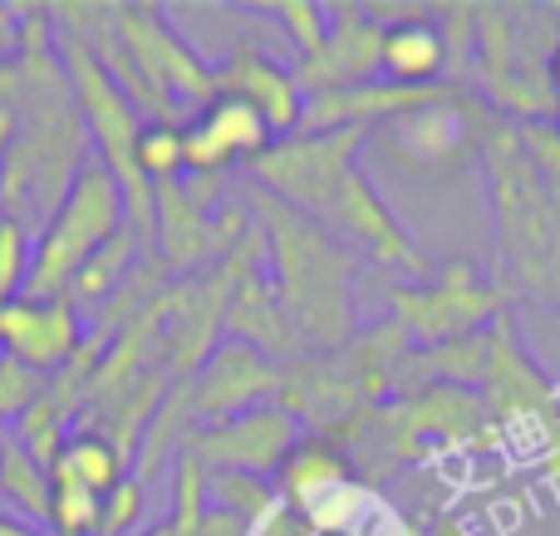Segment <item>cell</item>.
<instances>
[{"instance_id": "obj_14", "label": "cell", "mask_w": 560, "mask_h": 536, "mask_svg": "<svg viewBox=\"0 0 560 536\" xmlns=\"http://www.w3.org/2000/svg\"><path fill=\"white\" fill-rule=\"evenodd\" d=\"M271 128L252 104L232 94H217L192 124H183V158L187 177H226L236 163L252 167L271 148Z\"/></svg>"}, {"instance_id": "obj_23", "label": "cell", "mask_w": 560, "mask_h": 536, "mask_svg": "<svg viewBox=\"0 0 560 536\" xmlns=\"http://www.w3.org/2000/svg\"><path fill=\"white\" fill-rule=\"evenodd\" d=\"M207 498L217 502V512H232L246 527L266 517L276 508V488L261 478H246V473H207Z\"/></svg>"}, {"instance_id": "obj_6", "label": "cell", "mask_w": 560, "mask_h": 536, "mask_svg": "<svg viewBox=\"0 0 560 536\" xmlns=\"http://www.w3.org/2000/svg\"><path fill=\"white\" fill-rule=\"evenodd\" d=\"M364 143H369V128H329V133L276 138L252 163V187H261L276 202L305 212L310 222H325L345 177L359 167Z\"/></svg>"}, {"instance_id": "obj_30", "label": "cell", "mask_w": 560, "mask_h": 536, "mask_svg": "<svg viewBox=\"0 0 560 536\" xmlns=\"http://www.w3.org/2000/svg\"><path fill=\"white\" fill-rule=\"evenodd\" d=\"M20 10L25 5H0V65L15 59V45H20Z\"/></svg>"}, {"instance_id": "obj_16", "label": "cell", "mask_w": 560, "mask_h": 536, "mask_svg": "<svg viewBox=\"0 0 560 536\" xmlns=\"http://www.w3.org/2000/svg\"><path fill=\"white\" fill-rule=\"evenodd\" d=\"M217 94H232L242 104H252L256 114L266 118L271 138H290L300 133V118H305V89H300L295 69L280 65L271 49L242 45L226 55V65H217Z\"/></svg>"}, {"instance_id": "obj_22", "label": "cell", "mask_w": 560, "mask_h": 536, "mask_svg": "<svg viewBox=\"0 0 560 536\" xmlns=\"http://www.w3.org/2000/svg\"><path fill=\"white\" fill-rule=\"evenodd\" d=\"M138 173H143V183L163 187V183H177V177L187 173V158H183V124H167V118H158V124H143V133H138Z\"/></svg>"}, {"instance_id": "obj_29", "label": "cell", "mask_w": 560, "mask_h": 536, "mask_svg": "<svg viewBox=\"0 0 560 536\" xmlns=\"http://www.w3.org/2000/svg\"><path fill=\"white\" fill-rule=\"evenodd\" d=\"M39 399V380L25 374L20 364L0 360V419H15V413H30V404Z\"/></svg>"}, {"instance_id": "obj_18", "label": "cell", "mask_w": 560, "mask_h": 536, "mask_svg": "<svg viewBox=\"0 0 560 536\" xmlns=\"http://www.w3.org/2000/svg\"><path fill=\"white\" fill-rule=\"evenodd\" d=\"M428 10H408L404 20L384 25V49H378V74L398 89H433L447 74V49L438 20H423Z\"/></svg>"}, {"instance_id": "obj_36", "label": "cell", "mask_w": 560, "mask_h": 536, "mask_svg": "<svg viewBox=\"0 0 560 536\" xmlns=\"http://www.w3.org/2000/svg\"><path fill=\"white\" fill-rule=\"evenodd\" d=\"M0 360H5V354H0Z\"/></svg>"}, {"instance_id": "obj_34", "label": "cell", "mask_w": 560, "mask_h": 536, "mask_svg": "<svg viewBox=\"0 0 560 536\" xmlns=\"http://www.w3.org/2000/svg\"><path fill=\"white\" fill-rule=\"evenodd\" d=\"M0 222H5V202H0Z\"/></svg>"}, {"instance_id": "obj_10", "label": "cell", "mask_w": 560, "mask_h": 536, "mask_svg": "<svg viewBox=\"0 0 560 536\" xmlns=\"http://www.w3.org/2000/svg\"><path fill=\"white\" fill-rule=\"evenodd\" d=\"M280 389H285V364L266 360L242 340H226L187 380V419H192V429H212L236 413L276 404Z\"/></svg>"}, {"instance_id": "obj_11", "label": "cell", "mask_w": 560, "mask_h": 536, "mask_svg": "<svg viewBox=\"0 0 560 536\" xmlns=\"http://www.w3.org/2000/svg\"><path fill=\"white\" fill-rule=\"evenodd\" d=\"M300 443V423L280 404H261L252 413H236L212 429H192L183 453L202 463V473H246V478L271 482L285 468L290 448Z\"/></svg>"}, {"instance_id": "obj_27", "label": "cell", "mask_w": 560, "mask_h": 536, "mask_svg": "<svg viewBox=\"0 0 560 536\" xmlns=\"http://www.w3.org/2000/svg\"><path fill=\"white\" fill-rule=\"evenodd\" d=\"M516 133H522V153H526V163H532V167H536V177H541V183L560 197V128H556V118L516 124Z\"/></svg>"}, {"instance_id": "obj_12", "label": "cell", "mask_w": 560, "mask_h": 536, "mask_svg": "<svg viewBox=\"0 0 560 536\" xmlns=\"http://www.w3.org/2000/svg\"><path fill=\"white\" fill-rule=\"evenodd\" d=\"M319 226H325V232H345L354 246H364L369 261L384 266L394 281L418 286V281H428V276H433V266H428L423 246H418L413 236L398 226V217L388 212V202L378 197V187L369 183L359 167L345 177V187H339L335 207L325 212V222H319Z\"/></svg>"}, {"instance_id": "obj_31", "label": "cell", "mask_w": 560, "mask_h": 536, "mask_svg": "<svg viewBox=\"0 0 560 536\" xmlns=\"http://www.w3.org/2000/svg\"><path fill=\"white\" fill-rule=\"evenodd\" d=\"M428 536H482V532H477L467 517H438V522H433V532H428Z\"/></svg>"}, {"instance_id": "obj_25", "label": "cell", "mask_w": 560, "mask_h": 536, "mask_svg": "<svg viewBox=\"0 0 560 536\" xmlns=\"http://www.w3.org/2000/svg\"><path fill=\"white\" fill-rule=\"evenodd\" d=\"M98 522H104V498H94V492L79 488V482H55L49 532L55 536H98Z\"/></svg>"}, {"instance_id": "obj_35", "label": "cell", "mask_w": 560, "mask_h": 536, "mask_svg": "<svg viewBox=\"0 0 560 536\" xmlns=\"http://www.w3.org/2000/svg\"><path fill=\"white\" fill-rule=\"evenodd\" d=\"M556 128H560V114H556Z\"/></svg>"}, {"instance_id": "obj_24", "label": "cell", "mask_w": 560, "mask_h": 536, "mask_svg": "<svg viewBox=\"0 0 560 536\" xmlns=\"http://www.w3.org/2000/svg\"><path fill=\"white\" fill-rule=\"evenodd\" d=\"M266 15H276V25L285 30L290 49H295V65L315 59L329 39V5H315V0H276V5H261Z\"/></svg>"}, {"instance_id": "obj_5", "label": "cell", "mask_w": 560, "mask_h": 536, "mask_svg": "<svg viewBox=\"0 0 560 536\" xmlns=\"http://www.w3.org/2000/svg\"><path fill=\"white\" fill-rule=\"evenodd\" d=\"M512 301L516 295L497 276H482L477 261L457 256L453 266H443L438 276H428L418 286H388V321L408 335L413 350H438V345L477 335L487 325H497L502 315H512Z\"/></svg>"}, {"instance_id": "obj_13", "label": "cell", "mask_w": 560, "mask_h": 536, "mask_svg": "<svg viewBox=\"0 0 560 536\" xmlns=\"http://www.w3.org/2000/svg\"><path fill=\"white\" fill-rule=\"evenodd\" d=\"M79 350H84V321H79V305L69 295H55V301L20 295L0 311V354L35 380L69 370Z\"/></svg>"}, {"instance_id": "obj_17", "label": "cell", "mask_w": 560, "mask_h": 536, "mask_svg": "<svg viewBox=\"0 0 560 536\" xmlns=\"http://www.w3.org/2000/svg\"><path fill=\"white\" fill-rule=\"evenodd\" d=\"M345 488H354V468H349L345 448L329 439H315V433L300 439L290 448L285 468L276 473V502L295 512L300 522H315Z\"/></svg>"}, {"instance_id": "obj_15", "label": "cell", "mask_w": 560, "mask_h": 536, "mask_svg": "<svg viewBox=\"0 0 560 536\" xmlns=\"http://www.w3.org/2000/svg\"><path fill=\"white\" fill-rule=\"evenodd\" d=\"M378 49H384V25L369 15V5H329V39L315 59L295 65L300 89L310 94H335V89H359L378 79Z\"/></svg>"}, {"instance_id": "obj_32", "label": "cell", "mask_w": 560, "mask_h": 536, "mask_svg": "<svg viewBox=\"0 0 560 536\" xmlns=\"http://www.w3.org/2000/svg\"><path fill=\"white\" fill-rule=\"evenodd\" d=\"M0 536H49V532H35V527H25V522L0 517Z\"/></svg>"}, {"instance_id": "obj_8", "label": "cell", "mask_w": 560, "mask_h": 536, "mask_svg": "<svg viewBox=\"0 0 560 536\" xmlns=\"http://www.w3.org/2000/svg\"><path fill=\"white\" fill-rule=\"evenodd\" d=\"M114 35L128 49L133 69L143 74V84L153 89L158 104L173 118L183 104L202 114L217 98V69L167 25L158 5H114Z\"/></svg>"}, {"instance_id": "obj_3", "label": "cell", "mask_w": 560, "mask_h": 536, "mask_svg": "<svg viewBox=\"0 0 560 536\" xmlns=\"http://www.w3.org/2000/svg\"><path fill=\"white\" fill-rule=\"evenodd\" d=\"M408 354H413L408 335L394 321H378L359 330L345 350L300 354L295 364H285L280 409H290L295 423L305 419L315 439H339L359 419L384 409L388 394H398Z\"/></svg>"}, {"instance_id": "obj_4", "label": "cell", "mask_w": 560, "mask_h": 536, "mask_svg": "<svg viewBox=\"0 0 560 536\" xmlns=\"http://www.w3.org/2000/svg\"><path fill=\"white\" fill-rule=\"evenodd\" d=\"M124 226H128V212H124V193H118L114 173H108L98 158H89V163L79 167L69 197L59 202V212L49 217L45 232L35 236L25 301L69 295V286H74V276L89 266V256L114 242Z\"/></svg>"}, {"instance_id": "obj_7", "label": "cell", "mask_w": 560, "mask_h": 536, "mask_svg": "<svg viewBox=\"0 0 560 536\" xmlns=\"http://www.w3.org/2000/svg\"><path fill=\"white\" fill-rule=\"evenodd\" d=\"M487 118L492 114L482 108V98H472L457 84H443L428 104L388 118L374 133H378V148H384L394 163L438 177V173H457L463 163L482 158Z\"/></svg>"}, {"instance_id": "obj_9", "label": "cell", "mask_w": 560, "mask_h": 536, "mask_svg": "<svg viewBox=\"0 0 560 536\" xmlns=\"http://www.w3.org/2000/svg\"><path fill=\"white\" fill-rule=\"evenodd\" d=\"M482 404L492 413V429L541 439L546 453L560 448V394L551 374L532 360L512 315H502L492 325V364H487V380H482Z\"/></svg>"}, {"instance_id": "obj_19", "label": "cell", "mask_w": 560, "mask_h": 536, "mask_svg": "<svg viewBox=\"0 0 560 536\" xmlns=\"http://www.w3.org/2000/svg\"><path fill=\"white\" fill-rule=\"evenodd\" d=\"M49 478L55 482H79V488H89L94 498H108V492L128 478V453L118 448V439H108L104 429L65 433L55 463H49Z\"/></svg>"}, {"instance_id": "obj_26", "label": "cell", "mask_w": 560, "mask_h": 536, "mask_svg": "<svg viewBox=\"0 0 560 536\" xmlns=\"http://www.w3.org/2000/svg\"><path fill=\"white\" fill-rule=\"evenodd\" d=\"M30 256H35V242L20 222H0V311L10 301L25 295V281H30Z\"/></svg>"}, {"instance_id": "obj_33", "label": "cell", "mask_w": 560, "mask_h": 536, "mask_svg": "<svg viewBox=\"0 0 560 536\" xmlns=\"http://www.w3.org/2000/svg\"><path fill=\"white\" fill-rule=\"evenodd\" d=\"M546 84H551V94H556V104H560V45H556V55H551V69H546Z\"/></svg>"}, {"instance_id": "obj_20", "label": "cell", "mask_w": 560, "mask_h": 536, "mask_svg": "<svg viewBox=\"0 0 560 536\" xmlns=\"http://www.w3.org/2000/svg\"><path fill=\"white\" fill-rule=\"evenodd\" d=\"M138 236L128 232H118L108 246H98L94 256H89V266L74 276V286H69V301H108V295L118 291V286L133 276V266H138Z\"/></svg>"}, {"instance_id": "obj_28", "label": "cell", "mask_w": 560, "mask_h": 536, "mask_svg": "<svg viewBox=\"0 0 560 536\" xmlns=\"http://www.w3.org/2000/svg\"><path fill=\"white\" fill-rule=\"evenodd\" d=\"M143 517V482L124 478L114 492L104 498V522H98V536H128Z\"/></svg>"}, {"instance_id": "obj_2", "label": "cell", "mask_w": 560, "mask_h": 536, "mask_svg": "<svg viewBox=\"0 0 560 536\" xmlns=\"http://www.w3.org/2000/svg\"><path fill=\"white\" fill-rule=\"evenodd\" d=\"M482 163L492 197L497 281L516 301H541L560 311V197L526 163L512 118H487Z\"/></svg>"}, {"instance_id": "obj_21", "label": "cell", "mask_w": 560, "mask_h": 536, "mask_svg": "<svg viewBox=\"0 0 560 536\" xmlns=\"http://www.w3.org/2000/svg\"><path fill=\"white\" fill-rule=\"evenodd\" d=\"M0 492L25 512L30 522L49 527V498H55V482H49V468L35 463L20 443H10V458H5V473H0Z\"/></svg>"}, {"instance_id": "obj_1", "label": "cell", "mask_w": 560, "mask_h": 536, "mask_svg": "<svg viewBox=\"0 0 560 536\" xmlns=\"http://www.w3.org/2000/svg\"><path fill=\"white\" fill-rule=\"evenodd\" d=\"M246 202L261 217V242H266V276L276 286V301L305 350L329 354L345 350L359 335V311H354V276L359 256L345 242L310 222L305 212L276 202L261 187H246Z\"/></svg>"}]
</instances>
